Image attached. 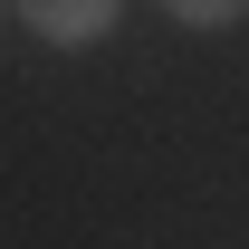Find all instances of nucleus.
I'll use <instances>...</instances> for the list:
<instances>
[{
  "label": "nucleus",
  "mask_w": 249,
  "mask_h": 249,
  "mask_svg": "<svg viewBox=\"0 0 249 249\" xmlns=\"http://www.w3.org/2000/svg\"><path fill=\"white\" fill-rule=\"evenodd\" d=\"M10 10H19L48 48H96V38L115 29V10H124V0H10Z\"/></svg>",
  "instance_id": "1"
},
{
  "label": "nucleus",
  "mask_w": 249,
  "mask_h": 249,
  "mask_svg": "<svg viewBox=\"0 0 249 249\" xmlns=\"http://www.w3.org/2000/svg\"><path fill=\"white\" fill-rule=\"evenodd\" d=\"M163 10H173L182 29H240L249 19V0H163Z\"/></svg>",
  "instance_id": "2"
},
{
  "label": "nucleus",
  "mask_w": 249,
  "mask_h": 249,
  "mask_svg": "<svg viewBox=\"0 0 249 249\" xmlns=\"http://www.w3.org/2000/svg\"><path fill=\"white\" fill-rule=\"evenodd\" d=\"M0 10H10V0H0Z\"/></svg>",
  "instance_id": "3"
}]
</instances>
